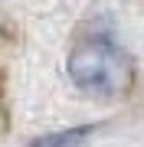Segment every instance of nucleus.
Returning a JSON list of instances; mask_svg holds the SVG:
<instances>
[{
    "label": "nucleus",
    "instance_id": "f257e3e1",
    "mask_svg": "<svg viewBox=\"0 0 144 147\" xmlns=\"http://www.w3.org/2000/svg\"><path fill=\"white\" fill-rule=\"evenodd\" d=\"M69 75L79 88L112 98L131 88V59L112 39H82L69 56Z\"/></svg>",
    "mask_w": 144,
    "mask_h": 147
},
{
    "label": "nucleus",
    "instance_id": "f03ea898",
    "mask_svg": "<svg viewBox=\"0 0 144 147\" xmlns=\"http://www.w3.org/2000/svg\"><path fill=\"white\" fill-rule=\"evenodd\" d=\"M95 124H82V127H69V131H56V134H43L36 137L30 147H82L89 141V134H95Z\"/></svg>",
    "mask_w": 144,
    "mask_h": 147
}]
</instances>
